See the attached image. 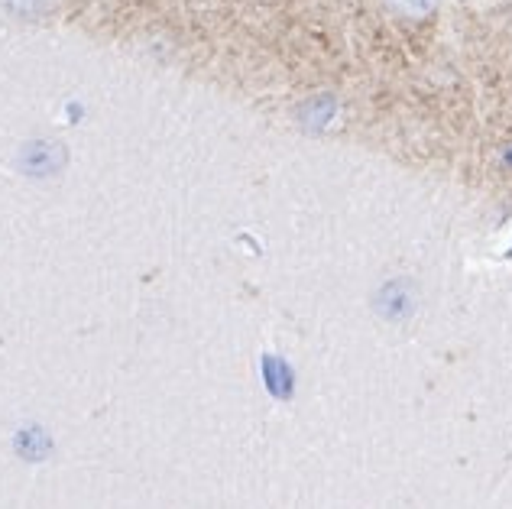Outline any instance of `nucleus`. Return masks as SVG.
Returning <instances> with one entry per match:
<instances>
[{"instance_id": "1", "label": "nucleus", "mask_w": 512, "mask_h": 509, "mask_svg": "<svg viewBox=\"0 0 512 509\" xmlns=\"http://www.w3.org/2000/svg\"><path fill=\"white\" fill-rule=\"evenodd\" d=\"M386 4L393 7L396 13H402V17L422 20V17H431V13L438 10L441 0H386Z\"/></svg>"}]
</instances>
